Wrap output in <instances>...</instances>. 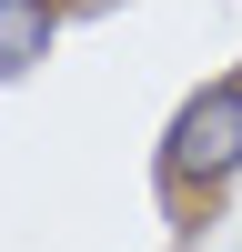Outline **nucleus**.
Masks as SVG:
<instances>
[{
  "instance_id": "nucleus-1",
  "label": "nucleus",
  "mask_w": 242,
  "mask_h": 252,
  "mask_svg": "<svg viewBox=\"0 0 242 252\" xmlns=\"http://www.w3.org/2000/svg\"><path fill=\"white\" fill-rule=\"evenodd\" d=\"M151 172H161V192H172V202L222 192V182L242 172V71H232V81H202V91L182 101L172 121H161Z\"/></svg>"
},
{
  "instance_id": "nucleus-2",
  "label": "nucleus",
  "mask_w": 242,
  "mask_h": 252,
  "mask_svg": "<svg viewBox=\"0 0 242 252\" xmlns=\"http://www.w3.org/2000/svg\"><path fill=\"white\" fill-rule=\"evenodd\" d=\"M51 31H60V0H0V81L40 71L51 61Z\"/></svg>"
}]
</instances>
